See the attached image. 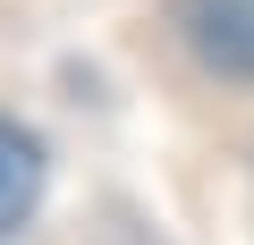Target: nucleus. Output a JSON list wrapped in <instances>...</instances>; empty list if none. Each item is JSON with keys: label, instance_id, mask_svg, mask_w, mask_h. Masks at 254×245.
Returning <instances> with one entry per match:
<instances>
[{"label": "nucleus", "instance_id": "nucleus-1", "mask_svg": "<svg viewBox=\"0 0 254 245\" xmlns=\"http://www.w3.org/2000/svg\"><path fill=\"white\" fill-rule=\"evenodd\" d=\"M178 34L212 76L254 85V0H178Z\"/></svg>", "mask_w": 254, "mask_h": 245}, {"label": "nucleus", "instance_id": "nucleus-2", "mask_svg": "<svg viewBox=\"0 0 254 245\" xmlns=\"http://www.w3.org/2000/svg\"><path fill=\"white\" fill-rule=\"evenodd\" d=\"M43 195V144L17 127V118H0V237H9Z\"/></svg>", "mask_w": 254, "mask_h": 245}]
</instances>
